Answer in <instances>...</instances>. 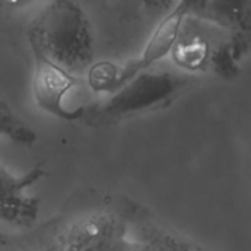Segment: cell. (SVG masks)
<instances>
[{
	"instance_id": "1",
	"label": "cell",
	"mask_w": 251,
	"mask_h": 251,
	"mask_svg": "<svg viewBox=\"0 0 251 251\" xmlns=\"http://www.w3.org/2000/svg\"><path fill=\"white\" fill-rule=\"evenodd\" d=\"M28 43L74 75L93 59L88 18L72 0L50 1L31 22Z\"/></svg>"
},
{
	"instance_id": "2",
	"label": "cell",
	"mask_w": 251,
	"mask_h": 251,
	"mask_svg": "<svg viewBox=\"0 0 251 251\" xmlns=\"http://www.w3.org/2000/svg\"><path fill=\"white\" fill-rule=\"evenodd\" d=\"M191 75L172 71H141L121 84L100 101L84 107L90 125L110 124L118 119L153 109L176 97L190 82Z\"/></svg>"
},
{
	"instance_id": "3",
	"label": "cell",
	"mask_w": 251,
	"mask_h": 251,
	"mask_svg": "<svg viewBox=\"0 0 251 251\" xmlns=\"http://www.w3.org/2000/svg\"><path fill=\"white\" fill-rule=\"evenodd\" d=\"M34 56V76H32V93L37 104L60 119L76 121L82 119L84 107L68 109L63 104L65 94L78 84L74 74L49 59L41 50L29 46Z\"/></svg>"
},
{
	"instance_id": "4",
	"label": "cell",
	"mask_w": 251,
	"mask_h": 251,
	"mask_svg": "<svg viewBox=\"0 0 251 251\" xmlns=\"http://www.w3.org/2000/svg\"><path fill=\"white\" fill-rule=\"evenodd\" d=\"M43 175V165H37L24 175H15L0 166V222L21 228H31L37 222L40 200L28 190Z\"/></svg>"
},
{
	"instance_id": "5",
	"label": "cell",
	"mask_w": 251,
	"mask_h": 251,
	"mask_svg": "<svg viewBox=\"0 0 251 251\" xmlns=\"http://www.w3.org/2000/svg\"><path fill=\"white\" fill-rule=\"evenodd\" d=\"M124 213L126 235L140 247V251H210L182 234L147 219L144 209L134 207L132 201H128Z\"/></svg>"
},
{
	"instance_id": "6",
	"label": "cell",
	"mask_w": 251,
	"mask_h": 251,
	"mask_svg": "<svg viewBox=\"0 0 251 251\" xmlns=\"http://www.w3.org/2000/svg\"><path fill=\"white\" fill-rule=\"evenodd\" d=\"M187 13H188V7L185 6V3L179 0L178 4L160 21L153 35L150 37L149 43L146 44V49L141 53V56L137 60L128 63L121 71V74H118L113 90L118 88L125 81H128L135 74L151 68L157 60H160L162 57L169 54V51L174 50V46L179 38L181 28L184 25V19Z\"/></svg>"
},
{
	"instance_id": "7",
	"label": "cell",
	"mask_w": 251,
	"mask_h": 251,
	"mask_svg": "<svg viewBox=\"0 0 251 251\" xmlns=\"http://www.w3.org/2000/svg\"><path fill=\"white\" fill-rule=\"evenodd\" d=\"M0 137H7L24 146H32L37 141L34 129L21 121L3 101H0Z\"/></svg>"
},
{
	"instance_id": "8",
	"label": "cell",
	"mask_w": 251,
	"mask_h": 251,
	"mask_svg": "<svg viewBox=\"0 0 251 251\" xmlns=\"http://www.w3.org/2000/svg\"><path fill=\"white\" fill-rule=\"evenodd\" d=\"M204 9L221 24L240 26L246 22L247 0H207Z\"/></svg>"
},
{
	"instance_id": "9",
	"label": "cell",
	"mask_w": 251,
	"mask_h": 251,
	"mask_svg": "<svg viewBox=\"0 0 251 251\" xmlns=\"http://www.w3.org/2000/svg\"><path fill=\"white\" fill-rule=\"evenodd\" d=\"M234 47H235L234 43H222L213 50L210 56V62L215 71H218L224 76H231L238 72L235 66L238 54L234 51Z\"/></svg>"
},
{
	"instance_id": "10",
	"label": "cell",
	"mask_w": 251,
	"mask_h": 251,
	"mask_svg": "<svg viewBox=\"0 0 251 251\" xmlns=\"http://www.w3.org/2000/svg\"><path fill=\"white\" fill-rule=\"evenodd\" d=\"M46 241H37L34 246L28 244V243H19L18 240H15L13 243L21 249L22 251H69L59 240L57 234H56V228H50V234H47L44 237Z\"/></svg>"
},
{
	"instance_id": "11",
	"label": "cell",
	"mask_w": 251,
	"mask_h": 251,
	"mask_svg": "<svg viewBox=\"0 0 251 251\" xmlns=\"http://www.w3.org/2000/svg\"><path fill=\"white\" fill-rule=\"evenodd\" d=\"M119 251H140V247H138L132 240H129L128 235H126V240H125L124 244L121 246Z\"/></svg>"
},
{
	"instance_id": "12",
	"label": "cell",
	"mask_w": 251,
	"mask_h": 251,
	"mask_svg": "<svg viewBox=\"0 0 251 251\" xmlns=\"http://www.w3.org/2000/svg\"><path fill=\"white\" fill-rule=\"evenodd\" d=\"M7 246H9V249H7V251H22L13 241L12 243H7Z\"/></svg>"
}]
</instances>
